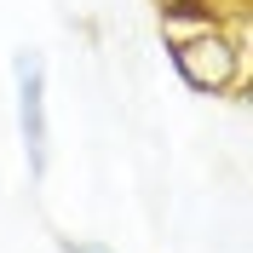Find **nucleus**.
Here are the masks:
<instances>
[{
    "label": "nucleus",
    "mask_w": 253,
    "mask_h": 253,
    "mask_svg": "<svg viewBox=\"0 0 253 253\" xmlns=\"http://www.w3.org/2000/svg\"><path fill=\"white\" fill-rule=\"evenodd\" d=\"M12 81H17V132H23V161H29V178H41V173H46V161H52L46 58H41V52H17V58H12Z\"/></svg>",
    "instance_id": "f03ea898"
},
{
    "label": "nucleus",
    "mask_w": 253,
    "mask_h": 253,
    "mask_svg": "<svg viewBox=\"0 0 253 253\" xmlns=\"http://www.w3.org/2000/svg\"><path fill=\"white\" fill-rule=\"evenodd\" d=\"M173 69L178 81H184L190 92H207V98H219L230 92L242 81V69H248V41H242V23L236 29H202V35H190V41H173Z\"/></svg>",
    "instance_id": "f257e3e1"
},
{
    "label": "nucleus",
    "mask_w": 253,
    "mask_h": 253,
    "mask_svg": "<svg viewBox=\"0 0 253 253\" xmlns=\"http://www.w3.org/2000/svg\"><path fill=\"white\" fill-rule=\"evenodd\" d=\"M58 253H110L104 242H81V236H58Z\"/></svg>",
    "instance_id": "20e7f679"
},
{
    "label": "nucleus",
    "mask_w": 253,
    "mask_h": 253,
    "mask_svg": "<svg viewBox=\"0 0 253 253\" xmlns=\"http://www.w3.org/2000/svg\"><path fill=\"white\" fill-rule=\"evenodd\" d=\"M219 23H224L219 0H161V35H167V46L202 35V29H219Z\"/></svg>",
    "instance_id": "7ed1b4c3"
}]
</instances>
